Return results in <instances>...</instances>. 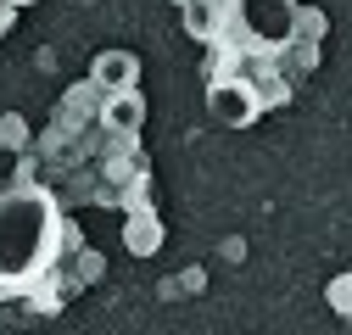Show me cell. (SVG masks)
Instances as JSON below:
<instances>
[{
	"instance_id": "7a4b0ae2",
	"label": "cell",
	"mask_w": 352,
	"mask_h": 335,
	"mask_svg": "<svg viewBox=\"0 0 352 335\" xmlns=\"http://www.w3.org/2000/svg\"><path fill=\"white\" fill-rule=\"evenodd\" d=\"M230 23L252 51H285L302 28V12L296 0H230Z\"/></svg>"
},
{
	"instance_id": "277c9868",
	"label": "cell",
	"mask_w": 352,
	"mask_h": 335,
	"mask_svg": "<svg viewBox=\"0 0 352 335\" xmlns=\"http://www.w3.org/2000/svg\"><path fill=\"white\" fill-rule=\"evenodd\" d=\"M90 78L101 95H129V90H140V56L135 51H101Z\"/></svg>"
},
{
	"instance_id": "5b68a950",
	"label": "cell",
	"mask_w": 352,
	"mask_h": 335,
	"mask_svg": "<svg viewBox=\"0 0 352 335\" xmlns=\"http://www.w3.org/2000/svg\"><path fill=\"white\" fill-rule=\"evenodd\" d=\"M101 117H107V129H112V135H135L140 123H146V101H140V90H129V95H107Z\"/></svg>"
},
{
	"instance_id": "8fae6325",
	"label": "cell",
	"mask_w": 352,
	"mask_h": 335,
	"mask_svg": "<svg viewBox=\"0 0 352 335\" xmlns=\"http://www.w3.org/2000/svg\"><path fill=\"white\" fill-rule=\"evenodd\" d=\"M12 6H34V0H12Z\"/></svg>"
},
{
	"instance_id": "8992f818",
	"label": "cell",
	"mask_w": 352,
	"mask_h": 335,
	"mask_svg": "<svg viewBox=\"0 0 352 335\" xmlns=\"http://www.w3.org/2000/svg\"><path fill=\"white\" fill-rule=\"evenodd\" d=\"M224 12H230L224 0H185V28L196 39H207V45H218V17Z\"/></svg>"
},
{
	"instance_id": "9c48e42d",
	"label": "cell",
	"mask_w": 352,
	"mask_h": 335,
	"mask_svg": "<svg viewBox=\"0 0 352 335\" xmlns=\"http://www.w3.org/2000/svg\"><path fill=\"white\" fill-rule=\"evenodd\" d=\"M319 28H324V17H319V12H302V28H296V34H319Z\"/></svg>"
},
{
	"instance_id": "3957f363",
	"label": "cell",
	"mask_w": 352,
	"mask_h": 335,
	"mask_svg": "<svg viewBox=\"0 0 352 335\" xmlns=\"http://www.w3.org/2000/svg\"><path fill=\"white\" fill-rule=\"evenodd\" d=\"M263 112L252 78H212L207 84V117L218 123V129H252Z\"/></svg>"
},
{
	"instance_id": "30bf717a",
	"label": "cell",
	"mask_w": 352,
	"mask_h": 335,
	"mask_svg": "<svg viewBox=\"0 0 352 335\" xmlns=\"http://www.w3.org/2000/svg\"><path fill=\"white\" fill-rule=\"evenodd\" d=\"M12 12H17V6H12V0H0V39H6V34H12Z\"/></svg>"
},
{
	"instance_id": "52a82bcc",
	"label": "cell",
	"mask_w": 352,
	"mask_h": 335,
	"mask_svg": "<svg viewBox=\"0 0 352 335\" xmlns=\"http://www.w3.org/2000/svg\"><path fill=\"white\" fill-rule=\"evenodd\" d=\"M123 240H129V251H135V257H151V251L162 246V224H157V218L146 213V207H140V213H129Z\"/></svg>"
},
{
	"instance_id": "7c38bea8",
	"label": "cell",
	"mask_w": 352,
	"mask_h": 335,
	"mask_svg": "<svg viewBox=\"0 0 352 335\" xmlns=\"http://www.w3.org/2000/svg\"><path fill=\"white\" fill-rule=\"evenodd\" d=\"M179 6H185V0H179Z\"/></svg>"
},
{
	"instance_id": "ba28073f",
	"label": "cell",
	"mask_w": 352,
	"mask_h": 335,
	"mask_svg": "<svg viewBox=\"0 0 352 335\" xmlns=\"http://www.w3.org/2000/svg\"><path fill=\"white\" fill-rule=\"evenodd\" d=\"M330 308L336 313H352V274H336L330 279Z\"/></svg>"
},
{
	"instance_id": "6da1fadb",
	"label": "cell",
	"mask_w": 352,
	"mask_h": 335,
	"mask_svg": "<svg viewBox=\"0 0 352 335\" xmlns=\"http://www.w3.org/2000/svg\"><path fill=\"white\" fill-rule=\"evenodd\" d=\"M62 257V213L39 185H17L0 196V290L39 285Z\"/></svg>"
}]
</instances>
